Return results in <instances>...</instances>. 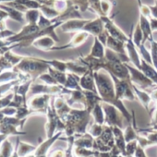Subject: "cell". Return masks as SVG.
<instances>
[{"label":"cell","mask_w":157,"mask_h":157,"mask_svg":"<svg viewBox=\"0 0 157 157\" xmlns=\"http://www.w3.org/2000/svg\"><path fill=\"white\" fill-rule=\"evenodd\" d=\"M0 8L3 9L4 10H7L9 13V15L15 21H23V15L22 13H21L20 11L16 10V9H11V8H8V7H4L2 5H0Z\"/></svg>","instance_id":"6da1fadb"},{"label":"cell","mask_w":157,"mask_h":157,"mask_svg":"<svg viewBox=\"0 0 157 157\" xmlns=\"http://www.w3.org/2000/svg\"><path fill=\"white\" fill-rule=\"evenodd\" d=\"M37 17H38V13L36 11H29L26 14V19L30 22H35Z\"/></svg>","instance_id":"277c9868"},{"label":"cell","mask_w":157,"mask_h":157,"mask_svg":"<svg viewBox=\"0 0 157 157\" xmlns=\"http://www.w3.org/2000/svg\"><path fill=\"white\" fill-rule=\"evenodd\" d=\"M1 156H10L11 155L10 153L12 152V146L10 144V142L9 141V140H5V141L3 142L2 145V150H1Z\"/></svg>","instance_id":"7a4b0ae2"},{"label":"cell","mask_w":157,"mask_h":157,"mask_svg":"<svg viewBox=\"0 0 157 157\" xmlns=\"http://www.w3.org/2000/svg\"><path fill=\"white\" fill-rule=\"evenodd\" d=\"M33 149V147L24 144V143H21V147L19 149V155H24L25 153H28L29 151H31Z\"/></svg>","instance_id":"3957f363"},{"label":"cell","mask_w":157,"mask_h":157,"mask_svg":"<svg viewBox=\"0 0 157 157\" xmlns=\"http://www.w3.org/2000/svg\"><path fill=\"white\" fill-rule=\"evenodd\" d=\"M6 138V134H2V135H0V142H1L3 140H5Z\"/></svg>","instance_id":"5b68a950"}]
</instances>
